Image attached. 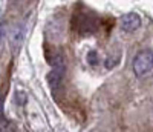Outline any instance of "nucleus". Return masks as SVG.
<instances>
[{
	"label": "nucleus",
	"mask_w": 153,
	"mask_h": 132,
	"mask_svg": "<svg viewBox=\"0 0 153 132\" xmlns=\"http://www.w3.org/2000/svg\"><path fill=\"white\" fill-rule=\"evenodd\" d=\"M132 69L138 78H150L153 75V52L150 49L139 51L132 62Z\"/></svg>",
	"instance_id": "nucleus-1"
},
{
	"label": "nucleus",
	"mask_w": 153,
	"mask_h": 132,
	"mask_svg": "<svg viewBox=\"0 0 153 132\" xmlns=\"http://www.w3.org/2000/svg\"><path fill=\"white\" fill-rule=\"evenodd\" d=\"M95 57H97V52H89V56H87V62L91 63L92 66H95V64L98 63V60H97Z\"/></svg>",
	"instance_id": "nucleus-4"
},
{
	"label": "nucleus",
	"mask_w": 153,
	"mask_h": 132,
	"mask_svg": "<svg viewBox=\"0 0 153 132\" xmlns=\"http://www.w3.org/2000/svg\"><path fill=\"white\" fill-rule=\"evenodd\" d=\"M141 17L135 12H129V14H124L120 19V25H121V29L124 32H135L136 29H139L141 26Z\"/></svg>",
	"instance_id": "nucleus-3"
},
{
	"label": "nucleus",
	"mask_w": 153,
	"mask_h": 132,
	"mask_svg": "<svg viewBox=\"0 0 153 132\" xmlns=\"http://www.w3.org/2000/svg\"><path fill=\"white\" fill-rule=\"evenodd\" d=\"M65 72H66L65 58H63L61 56H57L52 60V69H51V72L48 75V83H49V86L52 88L54 91H57L58 86L61 85L63 77H65Z\"/></svg>",
	"instance_id": "nucleus-2"
}]
</instances>
